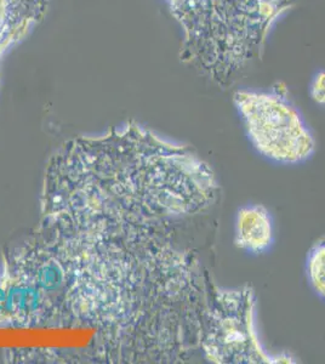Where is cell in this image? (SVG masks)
<instances>
[{"label": "cell", "mask_w": 325, "mask_h": 364, "mask_svg": "<svg viewBox=\"0 0 325 364\" xmlns=\"http://www.w3.org/2000/svg\"><path fill=\"white\" fill-rule=\"evenodd\" d=\"M233 101L249 140L261 156L289 166L314 154V137L285 92L238 90Z\"/></svg>", "instance_id": "3"}, {"label": "cell", "mask_w": 325, "mask_h": 364, "mask_svg": "<svg viewBox=\"0 0 325 364\" xmlns=\"http://www.w3.org/2000/svg\"><path fill=\"white\" fill-rule=\"evenodd\" d=\"M235 243L251 254H262L273 243V220L261 204L240 208L235 219Z\"/></svg>", "instance_id": "4"}, {"label": "cell", "mask_w": 325, "mask_h": 364, "mask_svg": "<svg viewBox=\"0 0 325 364\" xmlns=\"http://www.w3.org/2000/svg\"><path fill=\"white\" fill-rule=\"evenodd\" d=\"M311 96L319 105H325V72L318 73L311 87Z\"/></svg>", "instance_id": "6"}, {"label": "cell", "mask_w": 325, "mask_h": 364, "mask_svg": "<svg viewBox=\"0 0 325 364\" xmlns=\"http://www.w3.org/2000/svg\"><path fill=\"white\" fill-rule=\"evenodd\" d=\"M166 1L185 32V58L227 87L260 58L273 22L297 0Z\"/></svg>", "instance_id": "1"}, {"label": "cell", "mask_w": 325, "mask_h": 364, "mask_svg": "<svg viewBox=\"0 0 325 364\" xmlns=\"http://www.w3.org/2000/svg\"><path fill=\"white\" fill-rule=\"evenodd\" d=\"M252 287L221 288L213 282L203 316L201 353L215 364L297 363L289 355L273 356L260 341Z\"/></svg>", "instance_id": "2"}, {"label": "cell", "mask_w": 325, "mask_h": 364, "mask_svg": "<svg viewBox=\"0 0 325 364\" xmlns=\"http://www.w3.org/2000/svg\"><path fill=\"white\" fill-rule=\"evenodd\" d=\"M306 273L316 294L325 301V237L317 240L309 249Z\"/></svg>", "instance_id": "5"}]
</instances>
